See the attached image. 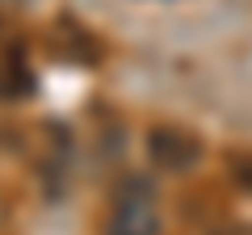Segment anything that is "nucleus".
Wrapping results in <instances>:
<instances>
[{"label": "nucleus", "mask_w": 252, "mask_h": 235, "mask_svg": "<svg viewBox=\"0 0 252 235\" xmlns=\"http://www.w3.org/2000/svg\"><path fill=\"white\" fill-rule=\"evenodd\" d=\"M160 193L147 176H122L109 193V210L101 218V235H160Z\"/></svg>", "instance_id": "f257e3e1"}, {"label": "nucleus", "mask_w": 252, "mask_h": 235, "mask_svg": "<svg viewBox=\"0 0 252 235\" xmlns=\"http://www.w3.org/2000/svg\"><path fill=\"white\" fill-rule=\"evenodd\" d=\"M147 160L172 176H185L202 164V139L185 126H156L147 135Z\"/></svg>", "instance_id": "f03ea898"}, {"label": "nucleus", "mask_w": 252, "mask_h": 235, "mask_svg": "<svg viewBox=\"0 0 252 235\" xmlns=\"http://www.w3.org/2000/svg\"><path fill=\"white\" fill-rule=\"evenodd\" d=\"M231 176H235V185L252 189V155H231Z\"/></svg>", "instance_id": "7ed1b4c3"}]
</instances>
